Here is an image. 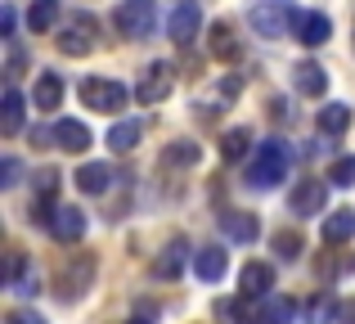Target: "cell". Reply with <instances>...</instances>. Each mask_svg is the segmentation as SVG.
Masks as SVG:
<instances>
[{"mask_svg":"<svg viewBox=\"0 0 355 324\" xmlns=\"http://www.w3.org/2000/svg\"><path fill=\"white\" fill-rule=\"evenodd\" d=\"M130 324H144V320H130Z\"/></svg>","mask_w":355,"mask_h":324,"instance_id":"d590c367","label":"cell"},{"mask_svg":"<svg viewBox=\"0 0 355 324\" xmlns=\"http://www.w3.org/2000/svg\"><path fill=\"white\" fill-rule=\"evenodd\" d=\"M90 280H95V257L90 253H72L68 262L59 266V298H81V293L90 289Z\"/></svg>","mask_w":355,"mask_h":324,"instance_id":"8992f818","label":"cell"},{"mask_svg":"<svg viewBox=\"0 0 355 324\" xmlns=\"http://www.w3.org/2000/svg\"><path fill=\"white\" fill-rule=\"evenodd\" d=\"M220 225H225V235L234 239V244H252V239L261 235V225H257V216H252V212H225V216H220Z\"/></svg>","mask_w":355,"mask_h":324,"instance_id":"2e32d148","label":"cell"},{"mask_svg":"<svg viewBox=\"0 0 355 324\" xmlns=\"http://www.w3.org/2000/svg\"><path fill=\"white\" fill-rule=\"evenodd\" d=\"M27 23H32V32H50V27L59 23V0H32Z\"/></svg>","mask_w":355,"mask_h":324,"instance_id":"d4e9b609","label":"cell"},{"mask_svg":"<svg viewBox=\"0 0 355 324\" xmlns=\"http://www.w3.org/2000/svg\"><path fill=\"white\" fill-rule=\"evenodd\" d=\"M198 144H193V140H180V144H171V149H166V167H193V162H198Z\"/></svg>","mask_w":355,"mask_h":324,"instance_id":"83f0119b","label":"cell"},{"mask_svg":"<svg viewBox=\"0 0 355 324\" xmlns=\"http://www.w3.org/2000/svg\"><path fill=\"white\" fill-rule=\"evenodd\" d=\"M248 144H252V131H248V126H234V131L220 135V153H225L230 162L243 158V153H248Z\"/></svg>","mask_w":355,"mask_h":324,"instance_id":"484cf974","label":"cell"},{"mask_svg":"<svg viewBox=\"0 0 355 324\" xmlns=\"http://www.w3.org/2000/svg\"><path fill=\"white\" fill-rule=\"evenodd\" d=\"M252 32L257 36H270V41H279V36L288 32L293 23H302L293 9V0H261V5H252Z\"/></svg>","mask_w":355,"mask_h":324,"instance_id":"7a4b0ae2","label":"cell"},{"mask_svg":"<svg viewBox=\"0 0 355 324\" xmlns=\"http://www.w3.org/2000/svg\"><path fill=\"white\" fill-rule=\"evenodd\" d=\"M0 32L14 36V9H5V14H0Z\"/></svg>","mask_w":355,"mask_h":324,"instance_id":"836d02e7","label":"cell"},{"mask_svg":"<svg viewBox=\"0 0 355 324\" xmlns=\"http://www.w3.org/2000/svg\"><path fill=\"white\" fill-rule=\"evenodd\" d=\"M0 131H5V135L23 131V95H18L14 86H9L5 99H0Z\"/></svg>","mask_w":355,"mask_h":324,"instance_id":"ffe728a7","label":"cell"},{"mask_svg":"<svg viewBox=\"0 0 355 324\" xmlns=\"http://www.w3.org/2000/svg\"><path fill=\"white\" fill-rule=\"evenodd\" d=\"M288 207H293V216H324V207H329V185L324 180H297L293 194H288Z\"/></svg>","mask_w":355,"mask_h":324,"instance_id":"ba28073f","label":"cell"},{"mask_svg":"<svg viewBox=\"0 0 355 324\" xmlns=\"http://www.w3.org/2000/svg\"><path fill=\"white\" fill-rule=\"evenodd\" d=\"M275 253L284 257V262H297V257H302V235H297V230H279L275 235Z\"/></svg>","mask_w":355,"mask_h":324,"instance_id":"f1b7e54d","label":"cell"},{"mask_svg":"<svg viewBox=\"0 0 355 324\" xmlns=\"http://www.w3.org/2000/svg\"><path fill=\"white\" fill-rule=\"evenodd\" d=\"M288 167H293V149L284 140H266V144H257V153L248 162V185L275 189L279 180H288Z\"/></svg>","mask_w":355,"mask_h":324,"instance_id":"6da1fadb","label":"cell"},{"mask_svg":"<svg viewBox=\"0 0 355 324\" xmlns=\"http://www.w3.org/2000/svg\"><path fill=\"white\" fill-rule=\"evenodd\" d=\"M184 253H189V248H184V239L166 244V248H162V257L153 262V275H157V280H175V275L184 271Z\"/></svg>","mask_w":355,"mask_h":324,"instance_id":"e0dca14e","label":"cell"},{"mask_svg":"<svg viewBox=\"0 0 355 324\" xmlns=\"http://www.w3.org/2000/svg\"><path fill=\"white\" fill-rule=\"evenodd\" d=\"M18 68H23V54L9 50V77H18Z\"/></svg>","mask_w":355,"mask_h":324,"instance_id":"e575fe53","label":"cell"},{"mask_svg":"<svg viewBox=\"0 0 355 324\" xmlns=\"http://www.w3.org/2000/svg\"><path fill=\"white\" fill-rule=\"evenodd\" d=\"M243 284V298H270V289H275V266L270 262H248L239 275Z\"/></svg>","mask_w":355,"mask_h":324,"instance_id":"8fae6325","label":"cell"},{"mask_svg":"<svg viewBox=\"0 0 355 324\" xmlns=\"http://www.w3.org/2000/svg\"><path fill=\"white\" fill-rule=\"evenodd\" d=\"M175 90V68L166 59H153L144 72H139V86H135V99L139 104H162L166 95Z\"/></svg>","mask_w":355,"mask_h":324,"instance_id":"3957f363","label":"cell"},{"mask_svg":"<svg viewBox=\"0 0 355 324\" xmlns=\"http://www.w3.org/2000/svg\"><path fill=\"white\" fill-rule=\"evenodd\" d=\"M351 32H355V27H351Z\"/></svg>","mask_w":355,"mask_h":324,"instance_id":"8d00e7d4","label":"cell"},{"mask_svg":"<svg viewBox=\"0 0 355 324\" xmlns=\"http://www.w3.org/2000/svg\"><path fill=\"white\" fill-rule=\"evenodd\" d=\"M139 135H144L139 122H117L113 131H108V149H113V153H130L139 144Z\"/></svg>","mask_w":355,"mask_h":324,"instance_id":"cb8c5ba5","label":"cell"},{"mask_svg":"<svg viewBox=\"0 0 355 324\" xmlns=\"http://www.w3.org/2000/svg\"><path fill=\"white\" fill-rule=\"evenodd\" d=\"M347 126H351V104H338V99H333V104L320 108V131L324 135H342Z\"/></svg>","mask_w":355,"mask_h":324,"instance_id":"7402d4cb","label":"cell"},{"mask_svg":"<svg viewBox=\"0 0 355 324\" xmlns=\"http://www.w3.org/2000/svg\"><path fill=\"white\" fill-rule=\"evenodd\" d=\"M117 27L126 36H148L157 27V0H121L117 5Z\"/></svg>","mask_w":355,"mask_h":324,"instance_id":"52a82bcc","label":"cell"},{"mask_svg":"<svg viewBox=\"0 0 355 324\" xmlns=\"http://www.w3.org/2000/svg\"><path fill=\"white\" fill-rule=\"evenodd\" d=\"M63 99V77L59 72H36V108H59Z\"/></svg>","mask_w":355,"mask_h":324,"instance_id":"44dd1931","label":"cell"},{"mask_svg":"<svg viewBox=\"0 0 355 324\" xmlns=\"http://www.w3.org/2000/svg\"><path fill=\"white\" fill-rule=\"evenodd\" d=\"M54 144L59 149H68V153H86L90 149V131H86V122H72V117H63V122H54Z\"/></svg>","mask_w":355,"mask_h":324,"instance_id":"7c38bea8","label":"cell"},{"mask_svg":"<svg viewBox=\"0 0 355 324\" xmlns=\"http://www.w3.org/2000/svg\"><path fill=\"white\" fill-rule=\"evenodd\" d=\"M211 54H216V59H239V36H234V27H230V23H216V27H211Z\"/></svg>","mask_w":355,"mask_h":324,"instance_id":"603a6c76","label":"cell"},{"mask_svg":"<svg viewBox=\"0 0 355 324\" xmlns=\"http://www.w3.org/2000/svg\"><path fill=\"white\" fill-rule=\"evenodd\" d=\"M293 316H297V307L288 298H270L261 307V324H293Z\"/></svg>","mask_w":355,"mask_h":324,"instance_id":"4316f807","label":"cell"},{"mask_svg":"<svg viewBox=\"0 0 355 324\" xmlns=\"http://www.w3.org/2000/svg\"><path fill=\"white\" fill-rule=\"evenodd\" d=\"M0 176H5L0 185H18V162H14V158H5V162H0Z\"/></svg>","mask_w":355,"mask_h":324,"instance_id":"1f68e13d","label":"cell"},{"mask_svg":"<svg viewBox=\"0 0 355 324\" xmlns=\"http://www.w3.org/2000/svg\"><path fill=\"white\" fill-rule=\"evenodd\" d=\"M198 27H202V14H198L193 0H180V5L171 9V18H166V32H171L175 45H189L193 36H198Z\"/></svg>","mask_w":355,"mask_h":324,"instance_id":"9c48e42d","label":"cell"},{"mask_svg":"<svg viewBox=\"0 0 355 324\" xmlns=\"http://www.w3.org/2000/svg\"><path fill=\"white\" fill-rule=\"evenodd\" d=\"M5 324H45V320L36 316V311H14V316H9Z\"/></svg>","mask_w":355,"mask_h":324,"instance_id":"d6a6232c","label":"cell"},{"mask_svg":"<svg viewBox=\"0 0 355 324\" xmlns=\"http://www.w3.org/2000/svg\"><path fill=\"white\" fill-rule=\"evenodd\" d=\"M333 36V23L324 14H302V23H297V41L302 45H324Z\"/></svg>","mask_w":355,"mask_h":324,"instance_id":"d6986e66","label":"cell"},{"mask_svg":"<svg viewBox=\"0 0 355 324\" xmlns=\"http://www.w3.org/2000/svg\"><path fill=\"white\" fill-rule=\"evenodd\" d=\"M81 104L95 113H121L126 108V86L121 81H104V77H86L81 81Z\"/></svg>","mask_w":355,"mask_h":324,"instance_id":"277c9868","label":"cell"},{"mask_svg":"<svg viewBox=\"0 0 355 324\" xmlns=\"http://www.w3.org/2000/svg\"><path fill=\"white\" fill-rule=\"evenodd\" d=\"M72 180H77L81 194H104L108 185H113V171H108V162H86Z\"/></svg>","mask_w":355,"mask_h":324,"instance_id":"9a60e30c","label":"cell"},{"mask_svg":"<svg viewBox=\"0 0 355 324\" xmlns=\"http://www.w3.org/2000/svg\"><path fill=\"white\" fill-rule=\"evenodd\" d=\"M333 320H338V324H355V298L338 302V307H333Z\"/></svg>","mask_w":355,"mask_h":324,"instance_id":"4dcf8cb0","label":"cell"},{"mask_svg":"<svg viewBox=\"0 0 355 324\" xmlns=\"http://www.w3.org/2000/svg\"><path fill=\"white\" fill-rule=\"evenodd\" d=\"M355 235V212L351 207H338L333 216H324V244H347Z\"/></svg>","mask_w":355,"mask_h":324,"instance_id":"ac0fdd59","label":"cell"},{"mask_svg":"<svg viewBox=\"0 0 355 324\" xmlns=\"http://www.w3.org/2000/svg\"><path fill=\"white\" fill-rule=\"evenodd\" d=\"M50 235L59 239V244H77V239L86 235V212L72 207V203H63V207L54 212V221H50Z\"/></svg>","mask_w":355,"mask_h":324,"instance_id":"30bf717a","label":"cell"},{"mask_svg":"<svg viewBox=\"0 0 355 324\" xmlns=\"http://www.w3.org/2000/svg\"><path fill=\"white\" fill-rule=\"evenodd\" d=\"M193 271H198L202 284H220V280H225V271H230V257L220 253V248H202L198 262H193Z\"/></svg>","mask_w":355,"mask_h":324,"instance_id":"5bb4252c","label":"cell"},{"mask_svg":"<svg viewBox=\"0 0 355 324\" xmlns=\"http://www.w3.org/2000/svg\"><path fill=\"white\" fill-rule=\"evenodd\" d=\"M329 180L338 185V189H351V185H355V158H338L333 171H329Z\"/></svg>","mask_w":355,"mask_h":324,"instance_id":"f546056e","label":"cell"},{"mask_svg":"<svg viewBox=\"0 0 355 324\" xmlns=\"http://www.w3.org/2000/svg\"><path fill=\"white\" fill-rule=\"evenodd\" d=\"M99 45V23L90 14H72L68 23H63V36H59V50L72 54V59H81V54H90Z\"/></svg>","mask_w":355,"mask_h":324,"instance_id":"5b68a950","label":"cell"},{"mask_svg":"<svg viewBox=\"0 0 355 324\" xmlns=\"http://www.w3.org/2000/svg\"><path fill=\"white\" fill-rule=\"evenodd\" d=\"M293 86L302 90V95L315 99V95H324V86H329V72H324L320 63L306 59V63H297V68H293Z\"/></svg>","mask_w":355,"mask_h":324,"instance_id":"4fadbf2b","label":"cell"}]
</instances>
